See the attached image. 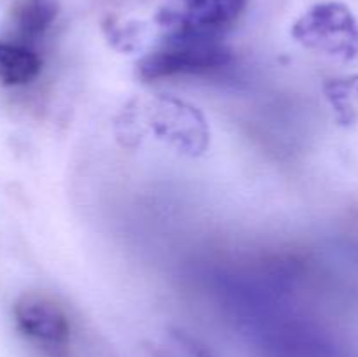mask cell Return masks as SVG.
I'll list each match as a JSON object with an SVG mask.
<instances>
[{
  "instance_id": "6da1fadb",
  "label": "cell",
  "mask_w": 358,
  "mask_h": 357,
  "mask_svg": "<svg viewBox=\"0 0 358 357\" xmlns=\"http://www.w3.org/2000/svg\"><path fill=\"white\" fill-rule=\"evenodd\" d=\"M161 21L170 34L161 48L143 56L136 65L143 80L206 74L222 69L231 62V51L217 35L189 27L177 13L170 10L163 14Z\"/></svg>"
},
{
  "instance_id": "7a4b0ae2",
  "label": "cell",
  "mask_w": 358,
  "mask_h": 357,
  "mask_svg": "<svg viewBox=\"0 0 358 357\" xmlns=\"http://www.w3.org/2000/svg\"><path fill=\"white\" fill-rule=\"evenodd\" d=\"M304 48L350 62L358 56V21L341 2H322L308 9L292 27Z\"/></svg>"
},
{
  "instance_id": "3957f363",
  "label": "cell",
  "mask_w": 358,
  "mask_h": 357,
  "mask_svg": "<svg viewBox=\"0 0 358 357\" xmlns=\"http://www.w3.org/2000/svg\"><path fill=\"white\" fill-rule=\"evenodd\" d=\"M17 329L28 340L48 350L65 349L70 338V321L58 300L42 290H28L13 307Z\"/></svg>"
},
{
  "instance_id": "277c9868",
  "label": "cell",
  "mask_w": 358,
  "mask_h": 357,
  "mask_svg": "<svg viewBox=\"0 0 358 357\" xmlns=\"http://www.w3.org/2000/svg\"><path fill=\"white\" fill-rule=\"evenodd\" d=\"M147 118L150 128L161 139L187 153H201L206 147L208 130L196 107L171 97H156L150 100Z\"/></svg>"
},
{
  "instance_id": "5b68a950",
  "label": "cell",
  "mask_w": 358,
  "mask_h": 357,
  "mask_svg": "<svg viewBox=\"0 0 358 357\" xmlns=\"http://www.w3.org/2000/svg\"><path fill=\"white\" fill-rule=\"evenodd\" d=\"M184 10L177 13L184 23L196 30L219 35L236 23L247 0H182Z\"/></svg>"
},
{
  "instance_id": "8992f818",
  "label": "cell",
  "mask_w": 358,
  "mask_h": 357,
  "mask_svg": "<svg viewBox=\"0 0 358 357\" xmlns=\"http://www.w3.org/2000/svg\"><path fill=\"white\" fill-rule=\"evenodd\" d=\"M42 62L37 52L24 44L0 41V84L23 86L38 76Z\"/></svg>"
},
{
  "instance_id": "52a82bcc",
  "label": "cell",
  "mask_w": 358,
  "mask_h": 357,
  "mask_svg": "<svg viewBox=\"0 0 358 357\" xmlns=\"http://www.w3.org/2000/svg\"><path fill=\"white\" fill-rule=\"evenodd\" d=\"M58 10V0H17L10 10V20L23 37L37 38L51 28Z\"/></svg>"
},
{
  "instance_id": "ba28073f",
  "label": "cell",
  "mask_w": 358,
  "mask_h": 357,
  "mask_svg": "<svg viewBox=\"0 0 358 357\" xmlns=\"http://www.w3.org/2000/svg\"><path fill=\"white\" fill-rule=\"evenodd\" d=\"M325 93L339 121L345 125L358 121V76L332 79L325 86Z\"/></svg>"
},
{
  "instance_id": "9c48e42d",
  "label": "cell",
  "mask_w": 358,
  "mask_h": 357,
  "mask_svg": "<svg viewBox=\"0 0 358 357\" xmlns=\"http://www.w3.org/2000/svg\"><path fill=\"white\" fill-rule=\"evenodd\" d=\"M175 354L173 357H210L205 350L196 346L194 343L189 340L182 338V336H175Z\"/></svg>"
}]
</instances>
